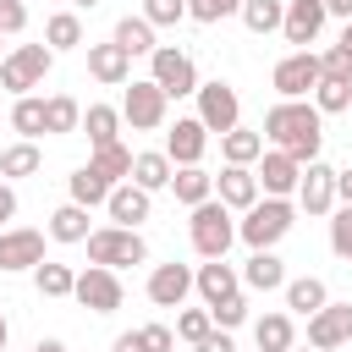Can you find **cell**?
<instances>
[{
    "label": "cell",
    "instance_id": "cell-1",
    "mask_svg": "<svg viewBox=\"0 0 352 352\" xmlns=\"http://www.w3.org/2000/svg\"><path fill=\"white\" fill-rule=\"evenodd\" d=\"M264 143L270 148H280V154H292L297 165H308V160H319V143H324V116L308 104V99H280V104H270L264 110Z\"/></svg>",
    "mask_w": 352,
    "mask_h": 352
},
{
    "label": "cell",
    "instance_id": "cell-2",
    "mask_svg": "<svg viewBox=\"0 0 352 352\" xmlns=\"http://www.w3.org/2000/svg\"><path fill=\"white\" fill-rule=\"evenodd\" d=\"M292 226H297V204H292V198H258V204L236 220V236H242L253 253H264V248H275Z\"/></svg>",
    "mask_w": 352,
    "mask_h": 352
},
{
    "label": "cell",
    "instance_id": "cell-3",
    "mask_svg": "<svg viewBox=\"0 0 352 352\" xmlns=\"http://www.w3.org/2000/svg\"><path fill=\"white\" fill-rule=\"evenodd\" d=\"M187 236H192V253H198V258H226V248L236 242V220H231V209H226L220 198H209V204L192 209Z\"/></svg>",
    "mask_w": 352,
    "mask_h": 352
},
{
    "label": "cell",
    "instance_id": "cell-4",
    "mask_svg": "<svg viewBox=\"0 0 352 352\" xmlns=\"http://www.w3.org/2000/svg\"><path fill=\"white\" fill-rule=\"evenodd\" d=\"M148 82H154L165 99H187V94H198V66H192V55L176 50V44H154V55H148Z\"/></svg>",
    "mask_w": 352,
    "mask_h": 352
},
{
    "label": "cell",
    "instance_id": "cell-5",
    "mask_svg": "<svg viewBox=\"0 0 352 352\" xmlns=\"http://www.w3.org/2000/svg\"><path fill=\"white\" fill-rule=\"evenodd\" d=\"M148 258V242L138 236V231H126V226H99V231H88V264H99V270H126V264H143Z\"/></svg>",
    "mask_w": 352,
    "mask_h": 352
},
{
    "label": "cell",
    "instance_id": "cell-6",
    "mask_svg": "<svg viewBox=\"0 0 352 352\" xmlns=\"http://www.w3.org/2000/svg\"><path fill=\"white\" fill-rule=\"evenodd\" d=\"M50 66H55L50 44H16V50L0 60V88L22 99V94H33V88L50 77Z\"/></svg>",
    "mask_w": 352,
    "mask_h": 352
},
{
    "label": "cell",
    "instance_id": "cell-7",
    "mask_svg": "<svg viewBox=\"0 0 352 352\" xmlns=\"http://www.w3.org/2000/svg\"><path fill=\"white\" fill-rule=\"evenodd\" d=\"M198 121H204V132H231V126H242V99H236V88L231 82H198Z\"/></svg>",
    "mask_w": 352,
    "mask_h": 352
},
{
    "label": "cell",
    "instance_id": "cell-8",
    "mask_svg": "<svg viewBox=\"0 0 352 352\" xmlns=\"http://www.w3.org/2000/svg\"><path fill=\"white\" fill-rule=\"evenodd\" d=\"M270 82H275L280 99H308V94L319 88V55H314V50H292L286 60H275Z\"/></svg>",
    "mask_w": 352,
    "mask_h": 352
},
{
    "label": "cell",
    "instance_id": "cell-9",
    "mask_svg": "<svg viewBox=\"0 0 352 352\" xmlns=\"http://www.w3.org/2000/svg\"><path fill=\"white\" fill-rule=\"evenodd\" d=\"M165 110H170V99L143 77V82H132L126 88V99H121V121L132 126V132H160L165 126Z\"/></svg>",
    "mask_w": 352,
    "mask_h": 352
},
{
    "label": "cell",
    "instance_id": "cell-10",
    "mask_svg": "<svg viewBox=\"0 0 352 352\" xmlns=\"http://www.w3.org/2000/svg\"><path fill=\"white\" fill-rule=\"evenodd\" d=\"M72 297L88 308V314H116L121 308V275L116 270H99V264H88L82 275H77V286H72Z\"/></svg>",
    "mask_w": 352,
    "mask_h": 352
},
{
    "label": "cell",
    "instance_id": "cell-11",
    "mask_svg": "<svg viewBox=\"0 0 352 352\" xmlns=\"http://www.w3.org/2000/svg\"><path fill=\"white\" fill-rule=\"evenodd\" d=\"M352 341V302H324L319 314H308V346L314 352H336Z\"/></svg>",
    "mask_w": 352,
    "mask_h": 352
},
{
    "label": "cell",
    "instance_id": "cell-12",
    "mask_svg": "<svg viewBox=\"0 0 352 352\" xmlns=\"http://www.w3.org/2000/svg\"><path fill=\"white\" fill-rule=\"evenodd\" d=\"M44 264V231L33 226H6L0 231V270L16 275V270H38Z\"/></svg>",
    "mask_w": 352,
    "mask_h": 352
},
{
    "label": "cell",
    "instance_id": "cell-13",
    "mask_svg": "<svg viewBox=\"0 0 352 352\" xmlns=\"http://www.w3.org/2000/svg\"><path fill=\"white\" fill-rule=\"evenodd\" d=\"M297 209L302 214H330L336 209V170L324 160H308L297 176Z\"/></svg>",
    "mask_w": 352,
    "mask_h": 352
},
{
    "label": "cell",
    "instance_id": "cell-14",
    "mask_svg": "<svg viewBox=\"0 0 352 352\" xmlns=\"http://www.w3.org/2000/svg\"><path fill=\"white\" fill-rule=\"evenodd\" d=\"M297 176H302V165H297L292 154H280V148H264V154H258L253 182H258L264 198H292V192H297Z\"/></svg>",
    "mask_w": 352,
    "mask_h": 352
},
{
    "label": "cell",
    "instance_id": "cell-15",
    "mask_svg": "<svg viewBox=\"0 0 352 352\" xmlns=\"http://www.w3.org/2000/svg\"><path fill=\"white\" fill-rule=\"evenodd\" d=\"M324 33V0H286V16H280V38L308 50L314 38Z\"/></svg>",
    "mask_w": 352,
    "mask_h": 352
},
{
    "label": "cell",
    "instance_id": "cell-16",
    "mask_svg": "<svg viewBox=\"0 0 352 352\" xmlns=\"http://www.w3.org/2000/svg\"><path fill=\"white\" fill-rule=\"evenodd\" d=\"M204 148H209V132L198 116H182L170 132H165V160L170 165H204Z\"/></svg>",
    "mask_w": 352,
    "mask_h": 352
},
{
    "label": "cell",
    "instance_id": "cell-17",
    "mask_svg": "<svg viewBox=\"0 0 352 352\" xmlns=\"http://www.w3.org/2000/svg\"><path fill=\"white\" fill-rule=\"evenodd\" d=\"M192 292L204 297V308H214V302H226V297L242 292V275H236L226 258H204V264L192 270Z\"/></svg>",
    "mask_w": 352,
    "mask_h": 352
},
{
    "label": "cell",
    "instance_id": "cell-18",
    "mask_svg": "<svg viewBox=\"0 0 352 352\" xmlns=\"http://www.w3.org/2000/svg\"><path fill=\"white\" fill-rule=\"evenodd\" d=\"M143 292H148V302H154V308H182V302H187V292H192V270H187V264H154Z\"/></svg>",
    "mask_w": 352,
    "mask_h": 352
},
{
    "label": "cell",
    "instance_id": "cell-19",
    "mask_svg": "<svg viewBox=\"0 0 352 352\" xmlns=\"http://www.w3.org/2000/svg\"><path fill=\"white\" fill-rule=\"evenodd\" d=\"M214 198H220L231 214H248L264 192H258V182H253V170H248V165H226V170L214 176Z\"/></svg>",
    "mask_w": 352,
    "mask_h": 352
},
{
    "label": "cell",
    "instance_id": "cell-20",
    "mask_svg": "<svg viewBox=\"0 0 352 352\" xmlns=\"http://www.w3.org/2000/svg\"><path fill=\"white\" fill-rule=\"evenodd\" d=\"M88 77L104 88H121V82H132V55L121 44H88Z\"/></svg>",
    "mask_w": 352,
    "mask_h": 352
},
{
    "label": "cell",
    "instance_id": "cell-21",
    "mask_svg": "<svg viewBox=\"0 0 352 352\" xmlns=\"http://www.w3.org/2000/svg\"><path fill=\"white\" fill-rule=\"evenodd\" d=\"M104 209H110V226H126V231H138V226L148 220V192H143V187H132V182H121V187H110Z\"/></svg>",
    "mask_w": 352,
    "mask_h": 352
},
{
    "label": "cell",
    "instance_id": "cell-22",
    "mask_svg": "<svg viewBox=\"0 0 352 352\" xmlns=\"http://www.w3.org/2000/svg\"><path fill=\"white\" fill-rule=\"evenodd\" d=\"M170 192H176V204L198 209V204L214 198V176H209L204 165H176V170H170Z\"/></svg>",
    "mask_w": 352,
    "mask_h": 352
},
{
    "label": "cell",
    "instance_id": "cell-23",
    "mask_svg": "<svg viewBox=\"0 0 352 352\" xmlns=\"http://www.w3.org/2000/svg\"><path fill=\"white\" fill-rule=\"evenodd\" d=\"M170 160H165V148H143V154H132V187H143V192H160V187H170Z\"/></svg>",
    "mask_w": 352,
    "mask_h": 352
},
{
    "label": "cell",
    "instance_id": "cell-24",
    "mask_svg": "<svg viewBox=\"0 0 352 352\" xmlns=\"http://www.w3.org/2000/svg\"><path fill=\"white\" fill-rule=\"evenodd\" d=\"M242 286H248V292H280V286H286V264L275 258V248H264V253H253V258L242 264Z\"/></svg>",
    "mask_w": 352,
    "mask_h": 352
},
{
    "label": "cell",
    "instance_id": "cell-25",
    "mask_svg": "<svg viewBox=\"0 0 352 352\" xmlns=\"http://www.w3.org/2000/svg\"><path fill=\"white\" fill-rule=\"evenodd\" d=\"M82 132H88V148H110V143H121V138H116V132H121V110H116V104H88Z\"/></svg>",
    "mask_w": 352,
    "mask_h": 352
},
{
    "label": "cell",
    "instance_id": "cell-26",
    "mask_svg": "<svg viewBox=\"0 0 352 352\" xmlns=\"http://www.w3.org/2000/svg\"><path fill=\"white\" fill-rule=\"evenodd\" d=\"M220 154H226V165H258V154H264V132H248V126H231L226 138H220Z\"/></svg>",
    "mask_w": 352,
    "mask_h": 352
},
{
    "label": "cell",
    "instance_id": "cell-27",
    "mask_svg": "<svg viewBox=\"0 0 352 352\" xmlns=\"http://www.w3.org/2000/svg\"><path fill=\"white\" fill-rule=\"evenodd\" d=\"M324 302H330V292H324L319 275H297V280H286V308H292V314L308 319V314H319Z\"/></svg>",
    "mask_w": 352,
    "mask_h": 352
},
{
    "label": "cell",
    "instance_id": "cell-28",
    "mask_svg": "<svg viewBox=\"0 0 352 352\" xmlns=\"http://www.w3.org/2000/svg\"><path fill=\"white\" fill-rule=\"evenodd\" d=\"M253 341H258V352H292V346H297L292 314H264V319L253 324Z\"/></svg>",
    "mask_w": 352,
    "mask_h": 352
},
{
    "label": "cell",
    "instance_id": "cell-29",
    "mask_svg": "<svg viewBox=\"0 0 352 352\" xmlns=\"http://www.w3.org/2000/svg\"><path fill=\"white\" fill-rule=\"evenodd\" d=\"M44 44H50V55L82 50V16H77V11H55V16L44 22Z\"/></svg>",
    "mask_w": 352,
    "mask_h": 352
},
{
    "label": "cell",
    "instance_id": "cell-30",
    "mask_svg": "<svg viewBox=\"0 0 352 352\" xmlns=\"http://www.w3.org/2000/svg\"><path fill=\"white\" fill-rule=\"evenodd\" d=\"M77 126H82V104H77L72 94H50V99H44V132L66 138V132H77Z\"/></svg>",
    "mask_w": 352,
    "mask_h": 352
},
{
    "label": "cell",
    "instance_id": "cell-31",
    "mask_svg": "<svg viewBox=\"0 0 352 352\" xmlns=\"http://www.w3.org/2000/svg\"><path fill=\"white\" fill-rule=\"evenodd\" d=\"M38 165H44V154H38V143H11L6 154H0V176L6 182H22V176H38Z\"/></svg>",
    "mask_w": 352,
    "mask_h": 352
},
{
    "label": "cell",
    "instance_id": "cell-32",
    "mask_svg": "<svg viewBox=\"0 0 352 352\" xmlns=\"http://www.w3.org/2000/svg\"><path fill=\"white\" fill-rule=\"evenodd\" d=\"M66 187H72V204H82V209H94V204L110 198V182H104L94 165H77V170L66 176Z\"/></svg>",
    "mask_w": 352,
    "mask_h": 352
},
{
    "label": "cell",
    "instance_id": "cell-33",
    "mask_svg": "<svg viewBox=\"0 0 352 352\" xmlns=\"http://www.w3.org/2000/svg\"><path fill=\"white\" fill-rule=\"evenodd\" d=\"M88 231H94V226H88V209H82V204H60V209L50 214V236H55V242H88Z\"/></svg>",
    "mask_w": 352,
    "mask_h": 352
},
{
    "label": "cell",
    "instance_id": "cell-34",
    "mask_svg": "<svg viewBox=\"0 0 352 352\" xmlns=\"http://www.w3.org/2000/svg\"><path fill=\"white\" fill-rule=\"evenodd\" d=\"M242 22H248V33H280V16H286V0H242V11H236Z\"/></svg>",
    "mask_w": 352,
    "mask_h": 352
},
{
    "label": "cell",
    "instance_id": "cell-35",
    "mask_svg": "<svg viewBox=\"0 0 352 352\" xmlns=\"http://www.w3.org/2000/svg\"><path fill=\"white\" fill-rule=\"evenodd\" d=\"M110 44H121L126 55H154V28L143 16H121L116 33H110Z\"/></svg>",
    "mask_w": 352,
    "mask_h": 352
},
{
    "label": "cell",
    "instance_id": "cell-36",
    "mask_svg": "<svg viewBox=\"0 0 352 352\" xmlns=\"http://www.w3.org/2000/svg\"><path fill=\"white\" fill-rule=\"evenodd\" d=\"M88 165L110 182V187H121L126 176H132V148H121V143H110V148H94L88 154Z\"/></svg>",
    "mask_w": 352,
    "mask_h": 352
},
{
    "label": "cell",
    "instance_id": "cell-37",
    "mask_svg": "<svg viewBox=\"0 0 352 352\" xmlns=\"http://www.w3.org/2000/svg\"><path fill=\"white\" fill-rule=\"evenodd\" d=\"M33 286H38V297H72V286H77V270H72V264H55V258H44V264L33 270Z\"/></svg>",
    "mask_w": 352,
    "mask_h": 352
},
{
    "label": "cell",
    "instance_id": "cell-38",
    "mask_svg": "<svg viewBox=\"0 0 352 352\" xmlns=\"http://www.w3.org/2000/svg\"><path fill=\"white\" fill-rule=\"evenodd\" d=\"M11 126L22 132V143L44 138V99H38V94H22V99L11 104Z\"/></svg>",
    "mask_w": 352,
    "mask_h": 352
},
{
    "label": "cell",
    "instance_id": "cell-39",
    "mask_svg": "<svg viewBox=\"0 0 352 352\" xmlns=\"http://www.w3.org/2000/svg\"><path fill=\"white\" fill-rule=\"evenodd\" d=\"M314 110H319V116H341V110H352V82H330V77H319V88H314Z\"/></svg>",
    "mask_w": 352,
    "mask_h": 352
},
{
    "label": "cell",
    "instance_id": "cell-40",
    "mask_svg": "<svg viewBox=\"0 0 352 352\" xmlns=\"http://www.w3.org/2000/svg\"><path fill=\"white\" fill-rule=\"evenodd\" d=\"M209 330H214V319H209V308H182V314H176V336H182L187 346H198V341H204Z\"/></svg>",
    "mask_w": 352,
    "mask_h": 352
},
{
    "label": "cell",
    "instance_id": "cell-41",
    "mask_svg": "<svg viewBox=\"0 0 352 352\" xmlns=\"http://www.w3.org/2000/svg\"><path fill=\"white\" fill-rule=\"evenodd\" d=\"M148 28H176L182 16H187V0H143V11H138Z\"/></svg>",
    "mask_w": 352,
    "mask_h": 352
},
{
    "label": "cell",
    "instance_id": "cell-42",
    "mask_svg": "<svg viewBox=\"0 0 352 352\" xmlns=\"http://www.w3.org/2000/svg\"><path fill=\"white\" fill-rule=\"evenodd\" d=\"M319 77H330V82H352V50H346V44H330V50L319 55Z\"/></svg>",
    "mask_w": 352,
    "mask_h": 352
},
{
    "label": "cell",
    "instance_id": "cell-43",
    "mask_svg": "<svg viewBox=\"0 0 352 352\" xmlns=\"http://www.w3.org/2000/svg\"><path fill=\"white\" fill-rule=\"evenodd\" d=\"M330 253L352 264V209H346V204L330 214Z\"/></svg>",
    "mask_w": 352,
    "mask_h": 352
},
{
    "label": "cell",
    "instance_id": "cell-44",
    "mask_svg": "<svg viewBox=\"0 0 352 352\" xmlns=\"http://www.w3.org/2000/svg\"><path fill=\"white\" fill-rule=\"evenodd\" d=\"M236 11H242V0H187V16L192 22H226Z\"/></svg>",
    "mask_w": 352,
    "mask_h": 352
},
{
    "label": "cell",
    "instance_id": "cell-45",
    "mask_svg": "<svg viewBox=\"0 0 352 352\" xmlns=\"http://www.w3.org/2000/svg\"><path fill=\"white\" fill-rule=\"evenodd\" d=\"M209 319H214V330H236V324L248 319V297L236 292V297H226V302H214V308H209Z\"/></svg>",
    "mask_w": 352,
    "mask_h": 352
},
{
    "label": "cell",
    "instance_id": "cell-46",
    "mask_svg": "<svg viewBox=\"0 0 352 352\" xmlns=\"http://www.w3.org/2000/svg\"><path fill=\"white\" fill-rule=\"evenodd\" d=\"M28 28V6L22 0H0V38H16Z\"/></svg>",
    "mask_w": 352,
    "mask_h": 352
},
{
    "label": "cell",
    "instance_id": "cell-47",
    "mask_svg": "<svg viewBox=\"0 0 352 352\" xmlns=\"http://www.w3.org/2000/svg\"><path fill=\"white\" fill-rule=\"evenodd\" d=\"M143 341H148V352H170L176 346V330L170 324H143Z\"/></svg>",
    "mask_w": 352,
    "mask_h": 352
},
{
    "label": "cell",
    "instance_id": "cell-48",
    "mask_svg": "<svg viewBox=\"0 0 352 352\" xmlns=\"http://www.w3.org/2000/svg\"><path fill=\"white\" fill-rule=\"evenodd\" d=\"M192 352H236V341H231V330H209Z\"/></svg>",
    "mask_w": 352,
    "mask_h": 352
},
{
    "label": "cell",
    "instance_id": "cell-49",
    "mask_svg": "<svg viewBox=\"0 0 352 352\" xmlns=\"http://www.w3.org/2000/svg\"><path fill=\"white\" fill-rule=\"evenodd\" d=\"M110 352H148V341H143V330H121Z\"/></svg>",
    "mask_w": 352,
    "mask_h": 352
},
{
    "label": "cell",
    "instance_id": "cell-50",
    "mask_svg": "<svg viewBox=\"0 0 352 352\" xmlns=\"http://www.w3.org/2000/svg\"><path fill=\"white\" fill-rule=\"evenodd\" d=\"M11 214H16V192H11V182H0V231H6Z\"/></svg>",
    "mask_w": 352,
    "mask_h": 352
},
{
    "label": "cell",
    "instance_id": "cell-51",
    "mask_svg": "<svg viewBox=\"0 0 352 352\" xmlns=\"http://www.w3.org/2000/svg\"><path fill=\"white\" fill-rule=\"evenodd\" d=\"M336 198L352 209V165H346V170H336Z\"/></svg>",
    "mask_w": 352,
    "mask_h": 352
},
{
    "label": "cell",
    "instance_id": "cell-52",
    "mask_svg": "<svg viewBox=\"0 0 352 352\" xmlns=\"http://www.w3.org/2000/svg\"><path fill=\"white\" fill-rule=\"evenodd\" d=\"M324 16H346L352 22V0H324Z\"/></svg>",
    "mask_w": 352,
    "mask_h": 352
},
{
    "label": "cell",
    "instance_id": "cell-53",
    "mask_svg": "<svg viewBox=\"0 0 352 352\" xmlns=\"http://www.w3.org/2000/svg\"><path fill=\"white\" fill-rule=\"evenodd\" d=\"M33 352H66V341H55V336H44V341H38Z\"/></svg>",
    "mask_w": 352,
    "mask_h": 352
},
{
    "label": "cell",
    "instance_id": "cell-54",
    "mask_svg": "<svg viewBox=\"0 0 352 352\" xmlns=\"http://www.w3.org/2000/svg\"><path fill=\"white\" fill-rule=\"evenodd\" d=\"M6 341H11V324H6V314H0V352H6Z\"/></svg>",
    "mask_w": 352,
    "mask_h": 352
},
{
    "label": "cell",
    "instance_id": "cell-55",
    "mask_svg": "<svg viewBox=\"0 0 352 352\" xmlns=\"http://www.w3.org/2000/svg\"><path fill=\"white\" fill-rule=\"evenodd\" d=\"M6 55H11V50H6V38H0V60H6Z\"/></svg>",
    "mask_w": 352,
    "mask_h": 352
},
{
    "label": "cell",
    "instance_id": "cell-56",
    "mask_svg": "<svg viewBox=\"0 0 352 352\" xmlns=\"http://www.w3.org/2000/svg\"><path fill=\"white\" fill-rule=\"evenodd\" d=\"M77 6H88V11H94V6H99V0H77Z\"/></svg>",
    "mask_w": 352,
    "mask_h": 352
},
{
    "label": "cell",
    "instance_id": "cell-57",
    "mask_svg": "<svg viewBox=\"0 0 352 352\" xmlns=\"http://www.w3.org/2000/svg\"><path fill=\"white\" fill-rule=\"evenodd\" d=\"M292 352H314V346H292Z\"/></svg>",
    "mask_w": 352,
    "mask_h": 352
}]
</instances>
